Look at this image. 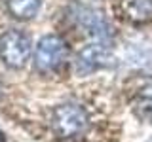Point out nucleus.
Here are the masks:
<instances>
[{
	"mask_svg": "<svg viewBox=\"0 0 152 142\" xmlns=\"http://www.w3.org/2000/svg\"><path fill=\"white\" fill-rule=\"evenodd\" d=\"M89 125V116L84 106L74 102L59 104L51 110V127L61 138H74L84 135Z\"/></svg>",
	"mask_w": 152,
	"mask_h": 142,
	"instance_id": "1",
	"label": "nucleus"
},
{
	"mask_svg": "<svg viewBox=\"0 0 152 142\" xmlns=\"http://www.w3.org/2000/svg\"><path fill=\"white\" fill-rule=\"evenodd\" d=\"M69 57L66 42L57 34H46L34 51V66L40 72H53L65 64Z\"/></svg>",
	"mask_w": 152,
	"mask_h": 142,
	"instance_id": "2",
	"label": "nucleus"
},
{
	"mask_svg": "<svg viewBox=\"0 0 152 142\" xmlns=\"http://www.w3.org/2000/svg\"><path fill=\"white\" fill-rule=\"evenodd\" d=\"M32 51L31 38L21 30H8L0 36V59L10 68H21Z\"/></svg>",
	"mask_w": 152,
	"mask_h": 142,
	"instance_id": "3",
	"label": "nucleus"
},
{
	"mask_svg": "<svg viewBox=\"0 0 152 142\" xmlns=\"http://www.w3.org/2000/svg\"><path fill=\"white\" fill-rule=\"evenodd\" d=\"M110 61H112V53L104 44H99V42L97 44H89L76 57V70H78V74L86 76L110 64Z\"/></svg>",
	"mask_w": 152,
	"mask_h": 142,
	"instance_id": "4",
	"label": "nucleus"
},
{
	"mask_svg": "<svg viewBox=\"0 0 152 142\" xmlns=\"http://www.w3.org/2000/svg\"><path fill=\"white\" fill-rule=\"evenodd\" d=\"M74 17H76V21H78L93 38H97V40H103V38H107L110 34V27L107 25V21L103 19V15H99L91 8L78 6Z\"/></svg>",
	"mask_w": 152,
	"mask_h": 142,
	"instance_id": "5",
	"label": "nucleus"
},
{
	"mask_svg": "<svg viewBox=\"0 0 152 142\" xmlns=\"http://www.w3.org/2000/svg\"><path fill=\"white\" fill-rule=\"evenodd\" d=\"M122 13L133 23L152 21V0H122Z\"/></svg>",
	"mask_w": 152,
	"mask_h": 142,
	"instance_id": "6",
	"label": "nucleus"
},
{
	"mask_svg": "<svg viewBox=\"0 0 152 142\" xmlns=\"http://www.w3.org/2000/svg\"><path fill=\"white\" fill-rule=\"evenodd\" d=\"M42 0H8V9L17 19H31L40 9Z\"/></svg>",
	"mask_w": 152,
	"mask_h": 142,
	"instance_id": "7",
	"label": "nucleus"
},
{
	"mask_svg": "<svg viewBox=\"0 0 152 142\" xmlns=\"http://www.w3.org/2000/svg\"><path fill=\"white\" fill-rule=\"evenodd\" d=\"M133 110L139 117L146 121H152V83L142 87L137 93L135 101H133Z\"/></svg>",
	"mask_w": 152,
	"mask_h": 142,
	"instance_id": "8",
	"label": "nucleus"
},
{
	"mask_svg": "<svg viewBox=\"0 0 152 142\" xmlns=\"http://www.w3.org/2000/svg\"><path fill=\"white\" fill-rule=\"evenodd\" d=\"M0 142H4V140H2V135H0Z\"/></svg>",
	"mask_w": 152,
	"mask_h": 142,
	"instance_id": "9",
	"label": "nucleus"
}]
</instances>
